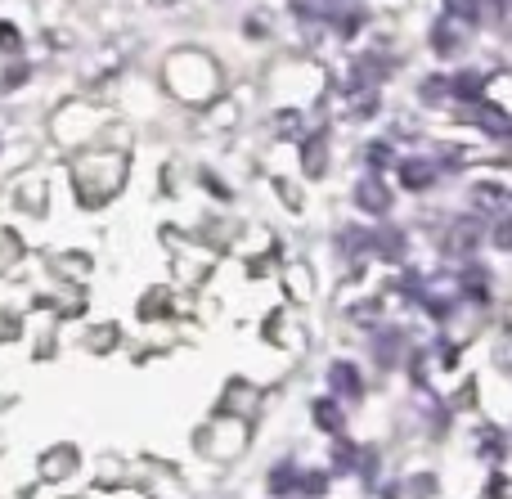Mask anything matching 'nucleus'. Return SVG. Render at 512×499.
I'll use <instances>...</instances> for the list:
<instances>
[{
    "mask_svg": "<svg viewBox=\"0 0 512 499\" xmlns=\"http://www.w3.org/2000/svg\"><path fill=\"white\" fill-rule=\"evenodd\" d=\"M0 50H18V27L14 23H0Z\"/></svg>",
    "mask_w": 512,
    "mask_h": 499,
    "instance_id": "12",
    "label": "nucleus"
},
{
    "mask_svg": "<svg viewBox=\"0 0 512 499\" xmlns=\"http://www.w3.org/2000/svg\"><path fill=\"white\" fill-rule=\"evenodd\" d=\"M400 180H405V189H427L436 180V167H432V162L405 158V162H400Z\"/></svg>",
    "mask_w": 512,
    "mask_h": 499,
    "instance_id": "3",
    "label": "nucleus"
},
{
    "mask_svg": "<svg viewBox=\"0 0 512 499\" xmlns=\"http://www.w3.org/2000/svg\"><path fill=\"white\" fill-rule=\"evenodd\" d=\"M297 486H301V473H292L288 464L274 468V477H270V491L274 495H288V491H297Z\"/></svg>",
    "mask_w": 512,
    "mask_h": 499,
    "instance_id": "9",
    "label": "nucleus"
},
{
    "mask_svg": "<svg viewBox=\"0 0 512 499\" xmlns=\"http://www.w3.org/2000/svg\"><path fill=\"white\" fill-rule=\"evenodd\" d=\"M432 50L441 54V59H450V54H459V50H463L459 32H454L450 23H436V27H432Z\"/></svg>",
    "mask_w": 512,
    "mask_h": 499,
    "instance_id": "5",
    "label": "nucleus"
},
{
    "mask_svg": "<svg viewBox=\"0 0 512 499\" xmlns=\"http://www.w3.org/2000/svg\"><path fill=\"white\" fill-rule=\"evenodd\" d=\"M369 162L382 167V162H387V144H369Z\"/></svg>",
    "mask_w": 512,
    "mask_h": 499,
    "instance_id": "13",
    "label": "nucleus"
},
{
    "mask_svg": "<svg viewBox=\"0 0 512 499\" xmlns=\"http://www.w3.org/2000/svg\"><path fill=\"white\" fill-rule=\"evenodd\" d=\"M481 239V221H454L450 230L441 234V248L450 252V257H468L472 248H477Z\"/></svg>",
    "mask_w": 512,
    "mask_h": 499,
    "instance_id": "1",
    "label": "nucleus"
},
{
    "mask_svg": "<svg viewBox=\"0 0 512 499\" xmlns=\"http://www.w3.org/2000/svg\"><path fill=\"white\" fill-rule=\"evenodd\" d=\"M450 90H454L459 99H477L481 90H486V77H481V72H459V77L450 81Z\"/></svg>",
    "mask_w": 512,
    "mask_h": 499,
    "instance_id": "6",
    "label": "nucleus"
},
{
    "mask_svg": "<svg viewBox=\"0 0 512 499\" xmlns=\"http://www.w3.org/2000/svg\"><path fill=\"white\" fill-rule=\"evenodd\" d=\"M472 122H481V126H486V131L490 135H508V113H504V108H495V104H481V108H472Z\"/></svg>",
    "mask_w": 512,
    "mask_h": 499,
    "instance_id": "4",
    "label": "nucleus"
},
{
    "mask_svg": "<svg viewBox=\"0 0 512 499\" xmlns=\"http://www.w3.org/2000/svg\"><path fill=\"white\" fill-rule=\"evenodd\" d=\"M306 176H324V135L306 144Z\"/></svg>",
    "mask_w": 512,
    "mask_h": 499,
    "instance_id": "10",
    "label": "nucleus"
},
{
    "mask_svg": "<svg viewBox=\"0 0 512 499\" xmlns=\"http://www.w3.org/2000/svg\"><path fill=\"white\" fill-rule=\"evenodd\" d=\"M328 383H333L342 396H355V392H360V374H355L351 365H333V374H328Z\"/></svg>",
    "mask_w": 512,
    "mask_h": 499,
    "instance_id": "7",
    "label": "nucleus"
},
{
    "mask_svg": "<svg viewBox=\"0 0 512 499\" xmlns=\"http://www.w3.org/2000/svg\"><path fill=\"white\" fill-rule=\"evenodd\" d=\"M315 419H319V428H328V432L342 428V414H337V405H328V401L315 405Z\"/></svg>",
    "mask_w": 512,
    "mask_h": 499,
    "instance_id": "11",
    "label": "nucleus"
},
{
    "mask_svg": "<svg viewBox=\"0 0 512 499\" xmlns=\"http://www.w3.org/2000/svg\"><path fill=\"white\" fill-rule=\"evenodd\" d=\"M355 203H360V207H369V212H387V207H391V194H387V189H382V180L378 176H364L360 180V189H355Z\"/></svg>",
    "mask_w": 512,
    "mask_h": 499,
    "instance_id": "2",
    "label": "nucleus"
},
{
    "mask_svg": "<svg viewBox=\"0 0 512 499\" xmlns=\"http://www.w3.org/2000/svg\"><path fill=\"white\" fill-rule=\"evenodd\" d=\"M445 9H450V18H459V23H477L481 18V0H445Z\"/></svg>",
    "mask_w": 512,
    "mask_h": 499,
    "instance_id": "8",
    "label": "nucleus"
}]
</instances>
